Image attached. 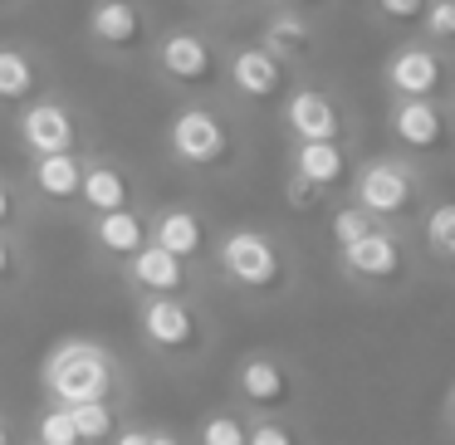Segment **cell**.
I'll return each mask as SVG.
<instances>
[{
	"label": "cell",
	"instance_id": "74e56055",
	"mask_svg": "<svg viewBox=\"0 0 455 445\" xmlns=\"http://www.w3.org/2000/svg\"><path fill=\"white\" fill-rule=\"evenodd\" d=\"M206 5H216V11H240V5H259V0H206Z\"/></svg>",
	"mask_w": 455,
	"mask_h": 445
},
{
	"label": "cell",
	"instance_id": "f546056e",
	"mask_svg": "<svg viewBox=\"0 0 455 445\" xmlns=\"http://www.w3.org/2000/svg\"><path fill=\"white\" fill-rule=\"evenodd\" d=\"M323 211H328V245H333V250L357 245V240H363L367 230L377 226V220H367L363 211H357L353 201H343V196H338V201H328Z\"/></svg>",
	"mask_w": 455,
	"mask_h": 445
},
{
	"label": "cell",
	"instance_id": "d590c367",
	"mask_svg": "<svg viewBox=\"0 0 455 445\" xmlns=\"http://www.w3.org/2000/svg\"><path fill=\"white\" fill-rule=\"evenodd\" d=\"M148 445H187V431L167 421H148Z\"/></svg>",
	"mask_w": 455,
	"mask_h": 445
},
{
	"label": "cell",
	"instance_id": "d6a6232c",
	"mask_svg": "<svg viewBox=\"0 0 455 445\" xmlns=\"http://www.w3.org/2000/svg\"><path fill=\"white\" fill-rule=\"evenodd\" d=\"M279 196H284V206L294 211V216H314V211L328 206V196H318L308 181H299L294 171H284V181H279Z\"/></svg>",
	"mask_w": 455,
	"mask_h": 445
},
{
	"label": "cell",
	"instance_id": "44dd1931",
	"mask_svg": "<svg viewBox=\"0 0 455 445\" xmlns=\"http://www.w3.org/2000/svg\"><path fill=\"white\" fill-rule=\"evenodd\" d=\"M152 206V201H148ZM148 206H128V211H108V216H89L79 220L89 259L108 274H118L142 245H148Z\"/></svg>",
	"mask_w": 455,
	"mask_h": 445
},
{
	"label": "cell",
	"instance_id": "2e32d148",
	"mask_svg": "<svg viewBox=\"0 0 455 445\" xmlns=\"http://www.w3.org/2000/svg\"><path fill=\"white\" fill-rule=\"evenodd\" d=\"M128 206H148L142 177L132 171V162H123L118 152H108V147L93 142V147L84 152V181H79V211H74V226L89 220V216L128 211Z\"/></svg>",
	"mask_w": 455,
	"mask_h": 445
},
{
	"label": "cell",
	"instance_id": "d6986e66",
	"mask_svg": "<svg viewBox=\"0 0 455 445\" xmlns=\"http://www.w3.org/2000/svg\"><path fill=\"white\" fill-rule=\"evenodd\" d=\"M118 284L132 304H138V298H206V279L157 245H142L138 255L118 269Z\"/></svg>",
	"mask_w": 455,
	"mask_h": 445
},
{
	"label": "cell",
	"instance_id": "ab89813d",
	"mask_svg": "<svg viewBox=\"0 0 455 445\" xmlns=\"http://www.w3.org/2000/svg\"><path fill=\"white\" fill-rule=\"evenodd\" d=\"M25 445H30V441H25Z\"/></svg>",
	"mask_w": 455,
	"mask_h": 445
},
{
	"label": "cell",
	"instance_id": "8d00e7d4",
	"mask_svg": "<svg viewBox=\"0 0 455 445\" xmlns=\"http://www.w3.org/2000/svg\"><path fill=\"white\" fill-rule=\"evenodd\" d=\"M0 445H25V425H20V416H11L5 406H0Z\"/></svg>",
	"mask_w": 455,
	"mask_h": 445
},
{
	"label": "cell",
	"instance_id": "52a82bcc",
	"mask_svg": "<svg viewBox=\"0 0 455 445\" xmlns=\"http://www.w3.org/2000/svg\"><path fill=\"white\" fill-rule=\"evenodd\" d=\"M333 269L353 294L372 298V304L402 298L406 289L426 274L411 230H402V226H372L357 245L333 250Z\"/></svg>",
	"mask_w": 455,
	"mask_h": 445
},
{
	"label": "cell",
	"instance_id": "cb8c5ba5",
	"mask_svg": "<svg viewBox=\"0 0 455 445\" xmlns=\"http://www.w3.org/2000/svg\"><path fill=\"white\" fill-rule=\"evenodd\" d=\"M181 431H187V445H250V416L230 401H216Z\"/></svg>",
	"mask_w": 455,
	"mask_h": 445
},
{
	"label": "cell",
	"instance_id": "ffe728a7",
	"mask_svg": "<svg viewBox=\"0 0 455 445\" xmlns=\"http://www.w3.org/2000/svg\"><path fill=\"white\" fill-rule=\"evenodd\" d=\"M44 89H54V60L35 40L5 35L0 40V118H11Z\"/></svg>",
	"mask_w": 455,
	"mask_h": 445
},
{
	"label": "cell",
	"instance_id": "e575fe53",
	"mask_svg": "<svg viewBox=\"0 0 455 445\" xmlns=\"http://www.w3.org/2000/svg\"><path fill=\"white\" fill-rule=\"evenodd\" d=\"M259 5H269V11H299V15H314L318 20L333 0H259Z\"/></svg>",
	"mask_w": 455,
	"mask_h": 445
},
{
	"label": "cell",
	"instance_id": "d4e9b609",
	"mask_svg": "<svg viewBox=\"0 0 455 445\" xmlns=\"http://www.w3.org/2000/svg\"><path fill=\"white\" fill-rule=\"evenodd\" d=\"M35 274H40V265H35L30 235H11V230H0V304L30 294Z\"/></svg>",
	"mask_w": 455,
	"mask_h": 445
},
{
	"label": "cell",
	"instance_id": "ba28073f",
	"mask_svg": "<svg viewBox=\"0 0 455 445\" xmlns=\"http://www.w3.org/2000/svg\"><path fill=\"white\" fill-rule=\"evenodd\" d=\"M304 367L294 362L279 347H245V353L230 362L226 377V401L235 411H245L250 421L255 416H299L304 411Z\"/></svg>",
	"mask_w": 455,
	"mask_h": 445
},
{
	"label": "cell",
	"instance_id": "277c9868",
	"mask_svg": "<svg viewBox=\"0 0 455 445\" xmlns=\"http://www.w3.org/2000/svg\"><path fill=\"white\" fill-rule=\"evenodd\" d=\"M220 64H226V35L206 20H177L157 25L142 69L172 103H196L220 99Z\"/></svg>",
	"mask_w": 455,
	"mask_h": 445
},
{
	"label": "cell",
	"instance_id": "484cf974",
	"mask_svg": "<svg viewBox=\"0 0 455 445\" xmlns=\"http://www.w3.org/2000/svg\"><path fill=\"white\" fill-rule=\"evenodd\" d=\"M64 411H69V421H74L79 445H108V435L132 416V406H123V401H84V406H64Z\"/></svg>",
	"mask_w": 455,
	"mask_h": 445
},
{
	"label": "cell",
	"instance_id": "5b68a950",
	"mask_svg": "<svg viewBox=\"0 0 455 445\" xmlns=\"http://www.w3.org/2000/svg\"><path fill=\"white\" fill-rule=\"evenodd\" d=\"M132 333L142 353L167 372H196L220 343V318L206 298H138Z\"/></svg>",
	"mask_w": 455,
	"mask_h": 445
},
{
	"label": "cell",
	"instance_id": "9a60e30c",
	"mask_svg": "<svg viewBox=\"0 0 455 445\" xmlns=\"http://www.w3.org/2000/svg\"><path fill=\"white\" fill-rule=\"evenodd\" d=\"M216 230L220 226L206 216V206H196V201H187V196L148 206V245L167 250L172 259H181L187 269H196L201 279H206V269H211ZM206 284H211V279H206Z\"/></svg>",
	"mask_w": 455,
	"mask_h": 445
},
{
	"label": "cell",
	"instance_id": "5bb4252c",
	"mask_svg": "<svg viewBox=\"0 0 455 445\" xmlns=\"http://www.w3.org/2000/svg\"><path fill=\"white\" fill-rule=\"evenodd\" d=\"M377 83H382V99H455V54L431 50L426 40L406 35L387 50L382 69H377Z\"/></svg>",
	"mask_w": 455,
	"mask_h": 445
},
{
	"label": "cell",
	"instance_id": "30bf717a",
	"mask_svg": "<svg viewBox=\"0 0 455 445\" xmlns=\"http://www.w3.org/2000/svg\"><path fill=\"white\" fill-rule=\"evenodd\" d=\"M11 132L20 157H54V152H84L93 147L89 113L79 108V99H69L64 89H44L40 99H30L25 108L11 113Z\"/></svg>",
	"mask_w": 455,
	"mask_h": 445
},
{
	"label": "cell",
	"instance_id": "8fae6325",
	"mask_svg": "<svg viewBox=\"0 0 455 445\" xmlns=\"http://www.w3.org/2000/svg\"><path fill=\"white\" fill-rule=\"evenodd\" d=\"M275 123L284 132V142H357V132H363L353 103L333 83L314 79V74L294 79V89L284 93V103L275 113Z\"/></svg>",
	"mask_w": 455,
	"mask_h": 445
},
{
	"label": "cell",
	"instance_id": "4fadbf2b",
	"mask_svg": "<svg viewBox=\"0 0 455 445\" xmlns=\"http://www.w3.org/2000/svg\"><path fill=\"white\" fill-rule=\"evenodd\" d=\"M382 132L387 147L402 157L435 167L455 147V103L441 99H382Z\"/></svg>",
	"mask_w": 455,
	"mask_h": 445
},
{
	"label": "cell",
	"instance_id": "4316f807",
	"mask_svg": "<svg viewBox=\"0 0 455 445\" xmlns=\"http://www.w3.org/2000/svg\"><path fill=\"white\" fill-rule=\"evenodd\" d=\"M20 425H25V441H30V445H79L69 411H64V406H54V401H40Z\"/></svg>",
	"mask_w": 455,
	"mask_h": 445
},
{
	"label": "cell",
	"instance_id": "7a4b0ae2",
	"mask_svg": "<svg viewBox=\"0 0 455 445\" xmlns=\"http://www.w3.org/2000/svg\"><path fill=\"white\" fill-rule=\"evenodd\" d=\"M162 157L196 187H230L250 162V128L226 99L177 103L162 123Z\"/></svg>",
	"mask_w": 455,
	"mask_h": 445
},
{
	"label": "cell",
	"instance_id": "83f0119b",
	"mask_svg": "<svg viewBox=\"0 0 455 445\" xmlns=\"http://www.w3.org/2000/svg\"><path fill=\"white\" fill-rule=\"evenodd\" d=\"M416 40H426L431 50L455 54V0H426L421 20H416Z\"/></svg>",
	"mask_w": 455,
	"mask_h": 445
},
{
	"label": "cell",
	"instance_id": "8992f818",
	"mask_svg": "<svg viewBox=\"0 0 455 445\" xmlns=\"http://www.w3.org/2000/svg\"><path fill=\"white\" fill-rule=\"evenodd\" d=\"M431 196H435L431 167H421V162L402 157L392 147L357 152L353 177L343 187V201H353L367 220H377V226H402V230H411V220L426 211Z\"/></svg>",
	"mask_w": 455,
	"mask_h": 445
},
{
	"label": "cell",
	"instance_id": "4dcf8cb0",
	"mask_svg": "<svg viewBox=\"0 0 455 445\" xmlns=\"http://www.w3.org/2000/svg\"><path fill=\"white\" fill-rule=\"evenodd\" d=\"M426 0H367V20L377 25V30H392V35H411L416 20H421Z\"/></svg>",
	"mask_w": 455,
	"mask_h": 445
},
{
	"label": "cell",
	"instance_id": "7c38bea8",
	"mask_svg": "<svg viewBox=\"0 0 455 445\" xmlns=\"http://www.w3.org/2000/svg\"><path fill=\"white\" fill-rule=\"evenodd\" d=\"M299 74L284 69L269 50L255 40H226V64H220V99L250 118V113H279L284 93L294 89Z\"/></svg>",
	"mask_w": 455,
	"mask_h": 445
},
{
	"label": "cell",
	"instance_id": "836d02e7",
	"mask_svg": "<svg viewBox=\"0 0 455 445\" xmlns=\"http://www.w3.org/2000/svg\"><path fill=\"white\" fill-rule=\"evenodd\" d=\"M108 445H148V421H138V416H128V421H123L118 431L108 435Z\"/></svg>",
	"mask_w": 455,
	"mask_h": 445
},
{
	"label": "cell",
	"instance_id": "7402d4cb",
	"mask_svg": "<svg viewBox=\"0 0 455 445\" xmlns=\"http://www.w3.org/2000/svg\"><path fill=\"white\" fill-rule=\"evenodd\" d=\"M353 162H357V142H289L284 152V171H294L299 181H308L328 201L343 196Z\"/></svg>",
	"mask_w": 455,
	"mask_h": 445
},
{
	"label": "cell",
	"instance_id": "6da1fadb",
	"mask_svg": "<svg viewBox=\"0 0 455 445\" xmlns=\"http://www.w3.org/2000/svg\"><path fill=\"white\" fill-rule=\"evenodd\" d=\"M206 279L250 308H279L304 289V265H299L294 240L279 226L230 220V226L216 230Z\"/></svg>",
	"mask_w": 455,
	"mask_h": 445
},
{
	"label": "cell",
	"instance_id": "f1b7e54d",
	"mask_svg": "<svg viewBox=\"0 0 455 445\" xmlns=\"http://www.w3.org/2000/svg\"><path fill=\"white\" fill-rule=\"evenodd\" d=\"M30 226H35V211H30V201H25L20 177L0 167V230H11V235H30Z\"/></svg>",
	"mask_w": 455,
	"mask_h": 445
},
{
	"label": "cell",
	"instance_id": "9c48e42d",
	"mask_svg": "<svg viewBox=\"0 0 455 445\" xmlns=\"http://www.w3.org/2000/svg\"><path fill=\"white\" fill-rule=\"evenodd\" d=\"M152 0H89L84 11V44L108 69H132L148 60V44L157 35Z\"/></svg>",
	"mask_w": 455,
	"mask_h": 445
},
{
	"label": "cell",
	"instance_id": "60d3db41",
	"mask_svg": "<svg viewBox=\"0 0 455 445\" xmlns=\"http://www.w3.org/2000/svg\"><path fill=\"white\" fill-rule=\"evenodd\" d=\"M308 445H314V441H308Z\"/></svg>",
	"mask_w": 455,
	"mask_h": 445
},
{
	"label": "cell",
	"instance_id": "603a6c76",
	"mask_svg": "<svg viewBox=\"0 0 455 445\" xmlns=\"http://www.w3.org/2000/svg\"><path fill=\"white\" fill-rule=\"evenodd\" d=\"M411 240H416V255H421V269L431 274H451L455 265V206L435 191L426 201V211L411 220Z\"/></svg>",
	"mask_w": 455,
	"mask_h": 445
},
{
	"label": "cell",
	"instance_id": "e0dca14e",
	"mask_svg": "<svg viewBox=\"0 0 455 445\" xmlns=\"http://www.w3.org/2000/svg\"><path fill=\"white\" fill-rule=\"evenodd\" d=\"M84 152L25 157V167L15 171V177H20V187H25V201H30L35 220L40 216H64L74 226V211H79V181H84Z\"/></svg>",
	"mask_w": 455,
	"mask_h": 445
},
{
	"label": "cell",
	"instance_id": "3957f363",
	"mask_svg": "<svg viewBox=\"0 0 455 445\" xmlns=\"http://www.w3.org/2000/svg\"><path fill=\"white\" fill-rule=\"evenodd\" d=\"M40 401H54V406L123 401V406H132V367L99 333H64L40 357Z\"/></svg>",
	"mask_w": 455,
	"mask_h": 445
},
{
	"label": "cell",
	"instance_id": "ac0fdd59",
	"mask_svg": "<svg viewBox=\"0 0 455 445\" xmlns=\"http://www.w3.org/2000/svg\"><path fill=\"white\" fill-rule=\"evenodd\" d=\"M250 40L275 54L284 69H294L299 79L314 74V64L323 60V25L299 11H269V5H259V20H255Z\"/></svg>",
	"mask_w": 455,
	"mask_h": 445
},
{
	"label": "cell",
	"instance_id": "1f68e13d",
	"mask_svg": "<svg viewBox=\"0 0 455 445\" xmlns=\"http://www.w3.org/2000/svg\"><path fill=\"white\" fill-rule=\"evenodd\" d=\"M250 445H308L299 416H255L250 421Z\"/></svg>",
	"mask_w": 455,
	"mask_h": 445
},
{
	"label": "cell",
	"instance_id": "f35d334b",
	"mask_svg": "<svg viewBox=\"0 0 455 445\" xmlns=\"http://www.w3.org/2000/svg\"><path fill=\"white\" fill-rule=\"evenodd\" d=\"M30 0H0V15H15V11H25Z\"/></svg>",
	"mask_w": 455,
	"mask_h": 445
}]
</instances>
